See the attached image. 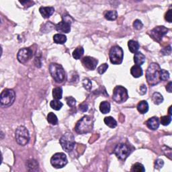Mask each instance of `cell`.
I'll return each mask as SVG.
<instances>
[{
	"label": "cell",
	"mask_w": 172,
	"mask_h": 172,
	"mask_svg": "<svg viewBox=\"0 0 172 172\" xmlns=\"http://www.w3.org/2000/svg\"><path fill=\"white\" fill-rule=\"evenodd\" d=\"M152 101L155 105H159L163 101V97L159 92H155L152 95Z\"/></svg>",
	"instance_id": "25"
},
{
	"label": "cell",
	"mask_w": 172,
	"mask_h": 172,
	"mask_svg": "<svg viewBox=\"0 0 172 172\" xmlns=\"http://www.w3.org/2000/svg\"><path fill=\"white\" fill-rule=\"evenodd\" d=\"M15 100V93L12 89H5L0 95V103L2 107H9L14 104Z\"/></svg>",
	"instance_id": "6"
},
{
	"label": "cell",
	"mask_w": 172,
	"mask_h": 172,
	"mask_svg": "<svg viewBox=\"0 0 172 172\" xmlns=\"http://www.w3.org/2000/svg\"><path fill=\"white\" fill-rule=\"evenodd\" d=\"M81 63L85 69L89 70H94L96 68L98 63V59L94 58L91 57H85L81 60Z\"/></svg>",
	"instance_id": "13"
},
{
	"label": "cell",
	"mask_w": 172,
	"mask_h": 172,
	"mask_svg": "<svg viewBox=\"0 0 172 172\" xmlns=\"http://www.w3.org/2000/svg\"><path fill=\"white\" fill-rule=\"evenodd\" d=\"M59 143L63 149L66 152H71L75 147V138L71 132H66L59 140Z\"/></svg>",
	"instance_id": "4"
},
{
	"label": "cell",
	"mask_w": 172,
	"mask_h": 172,
	"mask_svg": "<svg viewBox=\"0 0 172 172\" xmlns=\"http://www.w3.org/2000/svg\"><path fill=\"white\" fill-rule=\"evenodd\" d=\"M165 148L166 149V146H165ZM163 152H164L165 155L171 159V149L169 148L168 150H167L168 151H167V149H166V150H165V149L163 148Z\"/></svg>",
	"instance_id": "42"
},
{
	"label": "cell",
	"mask_w": 172,
	"mask_h": 172,
	"mask_svg": "<svg viewBox=\"0 0 172 172\" xmlns=\"http://www.w3.org/2000/svg\"><path fill=\"white\" fill-rule=\"evenodd\" d=\"M163 165H164L163 161L161 159H158L155 162V168L159 170V169H161L163 167Z\"/></svg>",
	"instance_id": "38"
},
{
	"label": "cell",
	"mask_w": 172,
	"mask_h": 172,
	"mask_svg": "<svg viewBox=\"0 0 172 172\" xmlns=\"http://www.w3.org/2000/svg\"><path fill=\"white\" fill-rule=\"evenodd\" d=\"M159 125H160V124H159V119L156 116L150 118V119L146 122V126L152 130H157L159 127Z\"/></svg>",
	"instance_id": "15"
},
{
	"label": "cell",
	"mask_w": 172,
	"mask_h": 172,
	"mask_svg": "<svg viewBox=\"0 0 172 172\" xmlns=\"http://www.w3.org/2000/svg\"><path fill=\"white\" fill-rule=\"evenodd\" d=\"M131 171L135 172H144L145 171V169L144 167V165L143 164L136 163L135 165H132Z\"/></svg>",
	"instance_id": "31"
},
{
	"label": "cell",
	"mask_w": 172,
	"mask_h": 172,
	"mask_svg": "<svg viewBox=\"0 0 172 172\" xmlns=\"http://www.w3.org/2000/svg\"><path fill=\"white\" fill-rule=\"evenodd\" d=\"M137 110L142 114H146L149 110V104L145 100L141 101L137 105Z\"/></svg>",
	"instance_id": "19"
},
{
	"label": "cell",
	"mask_w": 172,
	"mask_h": 172,
	"mask_svg": "<svg viewBox=\"0 0 172 172\" xmlns=\"http://www.w3.org/2000/svg\"><path fill=\"white\" fill-rule=\"evenodd\" d=\"M83 86H84V88L86 90L90 91L92 88L91 81L89 79H87V78L84 79V80H83Z\"/></svg>",
	"instance_id": "33"
},
{
	"label": "cell",
	"mask_w": 172,
	"mask_h": 172,
	"mask_svg": "<svg viewBox=\"0 0 172 172\" xmlns=\"http://www.w3.org/2000/svg\"><path fill=\"white\" fill-rule=\"evenodd\" d=\"M160 122L162 125L163 126H167L170 125L171 122V116H163L161 117Z\"/></svg>",
	"instance_id": "32"
},
{
	"label": "cell",
	"mask_w": 172,
	"mask_h": 172,
	"mask_svg": "<svg viewBox=\"0 0 172 172\" xmlns=\"http://www.w3.org/2000/svg\"><path fill=\"white\" fill-rule=\"evenodd\" d=\"M131 149L126 144L121 143L118 145L115 149H114V153L116 155V157L121 160H125L129 157V155L131 153Z\"/></svg>",
	"instance_id": "10"
},
{
	"label": "cell",
	"mask_w": 172,
	"mask_h": 172,
	"mask_svg": "<svg viewBox=\"0 0 172 172\" xmlns=\"http://www.w3.org/2000/svg\"><path fill=\"white\" fill-rule=\"evenodd\" d=\"M161 53L163 54V55H170L171 53V46H168L167 47L165 48V49H162L161 50Z\"/></svg>",
	"instance_id": "40"
},
{
	"label": "cell",
	"mask_w": 172,
	"mask_h": 172,
	"mask_svg": "<svg viewBox=\"0 0 172 172\" xmlns=\"http://www.w3.org/2000/svg\"><path fill=\"white\" fill-rule=\"evenodd\" d=\"M39 11L44 18H49L55 12V9L53 7H43L42 6L39 8Z\"/></svg>",
	"instance_id": "16"
},
{
	"label": "cell",
	"mask_w": 172,
	"mask_h": 172,
	"mask_svg": "<svg viewBox=\"0 0 172 172\" xmlns=\"http://www.w3.org/2000/svg\"><path fill=\"white\" fill-rule=\"evenodd\" d=\"M84 49L82 46H79L77 49H75L72 53L73 57L76 60L80 59L81 57L84 55Z\"/></svg>",
	"instance_id": "24"
},
{
	"label": "cell",
	"mask_w": 172,
	"mask_h": 172,
	"mask_svg": "<svg viewBox=\"0 0 172 172\" xmlns=\"http://www.w3.org/2000/svg\"><path fill=\"white\" fill-rule=\"evenodd\" d=\"M63 90L61 88L57 87L53 90V96L55 100H59L62 98Z\"/></svg>",
	"instance_id": "28"
},
{
	"label": "cell",
	"mask_w": 172,
	"mask_h": 172,
	"mask_svg": "<svg viewBox=\"0 0 172 172\" xmlns=\"http://www.w3.org/2000/svg\"><path fill=\"white\" fill-rule=\"evenodd\" d=\"M146 90H147V88H146V85L143 84L142 85H141L140 87V94L141 95H145L146 93Z\"/></svg>",
	"instance_id": "41"
},
{
	"label": "cell",
	"mask_w": 172,
	"mask_h": 172,
	"mask_svg": "<svg viewBox=\"0 0 172 172\" xmlns=\"http://www.w3.org/2000/svg\"><path fill=\"white\" fill-rule=\"evenodd\" d=\"M146 79L150 85H155L160 83L161 68L157 63H151L148 67L146 72Z\"/></svg>",
	"instance_id": "1"
},
{
	"label": "cell",
	"mask_w": 172,
	"mask_h": 172,
	"mask_svg": "<svg viewBox=\"0 0 172 172\" xmlns=\"http://www.w3.org/2000/svg\"><path fill=\"white\" fill-rule=\"evenodd\" d=\"M165 20L168 22H170V23H171V22H172V10L171 9H169V10L167 12V13L165 14Z\"/></svg>",
	"instance_id": "39"
},
{
	"label": "cell",
	"mask_w": 172,
	"mask_h": 172,
	"mask_svg": "<svg viewBox=\"0 0 172 172\" xmlns=\"http://www.w3.org/2000/svg\"><path fill=\"white\" fill-rule=\"evenodd\" d=\"M47 120L50 125H57L58 124V119L57 116L53 112L49 113L47 116Z\"/></svg>",
	"instance_id": "29"
},
{
	"label": "cell",
	"mask_w": 172,
	"mask_h": 172,
	"mask_svg": "<svg viewBox=\"0 0 172 172\" xmlns=\"http://www.w3.org/2000/svg\"><path fill=\"white\" fill-rule=\"evenodd\" d=\"M112 98L118 104H122L125 102L129 98L128 91H127L125 88L122 87V86L118 85L114 89Z\"/></svg>",
	"instance_id": "8"
},
{
	"label": "cell",
	"mask_w": 172,
	"mask_h": 172,
	"mask_svg": "<svg viewBox=\"0 0 172 172\" xmlns=\"http://www.w3.org/2000/svg\"><path fill=\"white\" fill-rule=\"evenodd\" d=\"M133 27L136 30H141L143 27V24L140 20H136L133 22Z\"/></svg>",
	"instance_id": "37"
},
{
	"label": "cell",
	"mask_w": 172,
	"mask_h": 172,
	"mask_svg": "<svg viewBox=\"0 0 172 172\" xmlns=\"http://www.w3.org/2000/svg\"><path fill=\"white\" fill-rule=\"evenodd\" d=\"M104 17L108 20L113 21L116 20L118 17V13L115 10H110L106 12L104 14Z\"/></svg>",
	"instance_id": "26"
},
{
	"label": "cell",
	"mask_w": 172,
	"mask_h": 172,
	"mask_svg": "<svg viewBox=\"0 0 172 172\" xmlns=\"http://www.w3.org/2000/svg\"><path fill=\"white\" fill-rule=\"evenodd\" d=\"M94 127V120L90 116H84L77 122L75 127L76 132L80 135L90 132Z\"/></svg>",
	"instance_id": "2"
},
{
	"label": "cell",
	"mask_w": 172,
	"mask_h": 172,
	"mask_svg": "<svg viewBox=\"0 0 172 172\" xmlns=\"http://www.w3.org/2000/svg\"><path fill=\"white\" fill-rule=\"evenodd\" d=\"M33 52L29 48H23L19 50L17 55V59L18 61L22 63V64H25V63H28L29 60L33 57Z\"/></svg>",
	"instance_id": "12"
},
{
	"label": "cell",
	"mask_w": 172,
	"mask_h": 172,
	"mask_svg": "<svg viewBox=\"0 0 172 172\" xmlns=\"http://www.w3.org/2000/svg\"><path fill=\"white\" fill-rule=\"evenodd\" d=\"M170 79V73L165 69H161V80L167 81Z\"/></svg>",
	"instance_id": "34"
},
{
	"label": "cell",
	"mask_w": 172,
	"mask_h": 172,
	"mask_svg": "<svg viewBox=\"0 0 172 172\" xmlns=\"http://www.w3.org/2000/svg\"><path fill=\"white\" fill-rule=\"evenodd\" d=\"M79 110H80L81 111H82V112H87L88 110V105L85 104L79 105Z\"/></svg>",
	"instance_id": "43"
},
{
	"label": "cell",
	"mask_w": 172,
	"mask_h": 172,
	"mask_svg": "<svg viewBox=\"0 0 172 172\" xmlns=\"http://www.w3.org/2000/svg\"><path fill=\"white\" fill-rule=\"evenodd\" d=\"M168 32V29L163 26H159L154 28L150 32V36L153 39L160 42L161 39L165 34H167Z\"/></svg>",
	"instance_id": "11"
},
{
	"label": "cell",
	"mask_w": 172,
	"mask_h": 172,
	"mask_svg": "<svg viewBox=\"0 0 172 172\" xmlns=\"http://www.w3.org/2000/svg\"><path fill=\"white\" fill-rule=\"evenodd\" d=\"M27 167L29 171H36L39 168V163L34 159H30L27 161Z\"/></svg>",
	"instance_id": "27"
},
{
	"label": "cell",
	"mask_w": 172,
	"mask_h": 172,
	"mask_svg": "<svg viewBox=\"0 0 172 172\" xmlns=\"http://www.w3.org/2000/svg\"><path fill=\"white\" fill-rule=\"evenodd\" d=\"M34 63H35V65H36V66L37 67H41V61H40V59L39 58H37V57H36L35 58V60H34Z\"/></svg>",
	"instance_id": "44"
},
{
	"label": "cell",
	"mask_w": 172,
	"mask_h": 172,
	"mask_svg": "<svg viewBox=\"0 0 172 172\" xmlns=\"http://www.w3.org/2000/svg\"><path fill=\"white\" fill-rule=\"evenodd\" d=\"M134 62L136 65L141 66L145 62V56L141 52H136L134 55Z\"/></svg>",
	"instance_id": "17"
},
{
	"label": "cell",
	"mask_w": 172,
	"mask_h": 172,
	"mask_svg": "<svg viewBox=\"0 0 172 172\" xmlns=\"http://www.w3.org/2000/svg\"><path fill=\"white\" fill-rule=\"evenodd\" d=\"M124 53L122 48L119 46H114L109 52V57L111 63L113 65H120L122 63Z\"/></svg>",
	"instance_id": "7"
},
{
	"label": "cell",
	"mask_w": 172,
	"mask_h": 172,
	"mask_svg": "<svg viewBox=\"0 0 172 172\" xmlns=\"http://www.w3.org/2000/svg\"><path fill=\"white\" fill-rule=\"evenodd\" d=\"M171 87H172V82L170 81L168 83V84L166 85V87H165V88H166V90L169 92V93H171L172 92Z\"/></svg>",
	"instance_id": "45"
},
{
	"label": "cell",
	"mask_w": 172,
	"mask_h": 172,
	"mask_svg": "<svg viewBox=\"0 0 172 172\" xmlns=\"http://www.w3.org/2000/svg\"><path fill=\"white\" fill-rule=\"evenodd\" d=\"M71 24L70 22L63 20L56 25L55 28L59 33L67 34L71 31Z\"/></svg>",
	"instance_id": "14"
},
{
	"label": "cell",
	"mask_w": 172,
	"mask_h": 172,
	"mask_svg": "<svg viewBox=\"0 0 172 172\" xmlns=\"http://www.w3.org/2000/svg\"><path fill=\"white\" fill-rule=\"evenodd\" d=\"M53 40L56 44H63L66 43L67 36L63 34H56L53 36Z\"/></svg>",
	"instance_id": "20"
},
{
	"label": "cell",
	"mask_w": 172,
	"mask_h": 172,
	"mask_svg": "<svg viewBox=\"0 0 172 172\" xmlns=\"http://www.w3.org/2000/svg\"><path fill=\"white\" fill-rule=\"evenodd\" d=\"M50 163L55 168H62L67 163V158L63 153H57L50 159Z\"/></svg>",
	"instance_id": "9"
},
{
	"label": "cell",
	"mask_w": 172,
	"mask_h": 172,
	"mask_svg": "<svg viewBox=\"0 0 172 172\" xmlns=\"http://www.w3.org/2000/svg\"><path fill=\"white\" fill-rule=\"evenodd\" d=\"M104 123L106 124V125L108 127L112 129L116 128L117 126V122L116 120L114 119L112 116H108L104 119Z\"/></svg>",
	"instance_id": "22"
},
{
	"label": "cell",
	"mask_w": 172,
	"mask_h": 172,
	"mask_svg": "<svg viewBox=\"0 0 172 172\" xmlns=\"http://www.w3.org/2000/svg\"><path fill=\"white\" fill-rule=\"evenodd\" d=\"M65 100H66L67 104V105L69 107H73V106H75L76 100L73 97H72V96L67 97L65 98Z\"/></svg>",
	"instance_id": "35"
},
{
	"label": "cell",
	"mask_w": 172,
	"mask_h": 172,
	"mask_svg": "<svg viewBox=\"0 0 172 172\" xmlns=\"http://www.w3.org/2000/svg\"><path fill=\"white\" fill-rule=\"evenodd\" d=\"M15 140L21 146L26 145L30 141V134L28 130L24 126H20L15 130Z\"/></svg>",
	"instance_id": "5"
},
{
	"label": "cell",
	"mask_w": 172,
	"mask_h": 172,
	"mask_svg": "<svg viewBox=\"0 0 172 172\" xmlns=\"http://www.w3.org/2000/svg\"><path fill=\"white\" fill-rule=\"evenodd\" d=\"M49 72L56 83L60 84L65 79V72L63 67L57 63H51L49 65Z\"/></svg>",
	"instance_id": "3"
},
{
	"label": "cell",
	"mask_w": 172,
	"mask_h": 172,
	"mask_svg": "<svg viewBox=\"0 0 172 172\" xmlns=\"http://www.w3.org/2000/svg\"><path fill=\"white\" fill-rule=\"evenodd\" d=\"M108 68V65L107 63H104V64L101 65L100 66H99L97 69V71L98 72L100 73V74H103L106 71V70Z\"/></svg>",
	"instance_id": "36"
},
{
	"label": "cell",
	"mask_w": 172,
	"mask_h": 172,
	"mask_svg": "<svg viewBox=\"0 0 172 172\" xmlns=\"http://www.w3.org/2000/svg\"><path fill=\"white\" fill-rule=\"evenodd\" d=\"M130 73L132 75V77L135 78H139L143 75V69L141 66L134 65L130 69Z\"/></svg>",
	"instance_id": "18"
},
{
	"label": "cell",
	"mask_w": 172,
	"mask_h": 172,
	"mask_svg": "<svg viewBox=\"0 0 172 172\" xmlns=\"http://www.w3.org/2000/svg\"><path fill=\"white\" fill-rule=\"evenodd\" d=\"M63 104L62 102H60L59 100H52L50 102V106L55 110H60L61 109V108L63 107Z\"/></svg>",
	"instance_id": "30"
},
{
	"label": "cell",
	"mask_w": 172,
	"mask_h": 172,
	"mask_svg": "<svg viewBox=\"0 0 172 172\" xmlns=\"http://www.w3.org/2000/svg\"><path fill=\"white\" fill-rule=\"evenodd\" d=\"M100 112L104 114H106L110 112V104L107 101H104L101 102L100 105Z\"/></svg>",
	"instance_id": "23"
},
{
	"label": "cell",
	"mask_w": 172,
	"mask_h": 172,
	"mask_svg": "<svg viewBox=\"0 0 172 172\" xmlns=\"http://www.w3.org/2000/svg\"><path fill=\"white\" fill-rule=\"evenodd\" d=\"M128 46H129V49L130 52L132 53H136L138 51L140 45H139V43L136 42V41L130 40L129 41V43H128Z\"/></svg>",
	"instance_id": "21"
},
{
	"label": "cell",
	"mask_w": 172,
	"mask_h": 172,
	"mask_svg": "<svg viewBox=\"0 0 172 172\" xmlns=\"http://www.w3.org/2000/svg\"><path fill=\"white\" fill-rule=\"evenodd\" d=\"M168 112H169V114H170V116H171V106H170V108H169V110H168Z\"/></svg>",
	"instance_id": "46"
}]
</instances>
